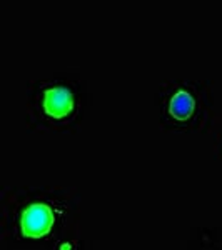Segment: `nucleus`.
Returning a JSON list of instances; mask_svg holds the SVG:
<instances>
[{
  "instance_id": "f257e3e1",
  "label": "nucleus",
  "mask_w": 222,
  "mask_h": 250,
  "mask_svg": "<svg viewBox=\"0 0 222 250\" xmlns=\"http://www.w3.org/2000/svg\"><path fill=\"white\" fill-rule=\"evenodd\" d=\"M80 200L82 195L74 187H2V247L48 250L64 237L80 232Z\"/></svg>"
},
{
  "instance_id": "7ed1b4c3",
  "label": "nucleus",
  "mask_w": 222,
  "mask_h": 250,
  "mask_svg": "<svg viewBox=\"0 0 222 250\" xmlns=\"http://www.w3.org/2000/svg\"><path fill=\"white\" fill-rule=\"evenodd\" d=\"M154 108L160 130L165 134L207 135L214 120L211 80H167L157 87Z\"/></svg>"
},
{
  "instance_id": "39448f33",
  "label": "nucleus",
  "mask_w": 222,
  "mask_h": 250,
  "mask_svg": "<svg viewBox=\"0 0 222 250\" xmlns=\"http://www.w3.org/2000/svg\"><path fill=\"white\" fill-rule=\"evenodd\" d=\"M48 250H87V244H86V240L82 239L80 232H77V233H70V235L64 237L62 240L54 244Z\"/></svg>"
},
{
  "instance_id": "f03ea898",
  "label": "nucleus",
  "mask_w": 222,
  "mask_h": 250,
  "mask_svg": "<svg viewBox=\"0 0 222 250\" xmlns=\"http://www.w3.org/2000/svg\"><path fill=\"white\" fill-rule=\"evenodd\" d=\"M90 110V92L77 70L55 72L25 83L27 134H70L87 122Z\"/></svg>"
},
{
  "instance_id": "20e7f679",
  "label": "nucleus",
  "mask_w": 222,
  "mask_h": 250,
  "mask_svg": "<svg viewBox=\"0 0 222 250\" xmlns=\"http://www.w3.org/2000/svg\"><path fill=\"white\" fill-rule=\"evenodd\" d=\"M207 137L211 139L214 160L222 164V114L214 115L211 130H209Z\"/></svg>"
}]
</instances>
